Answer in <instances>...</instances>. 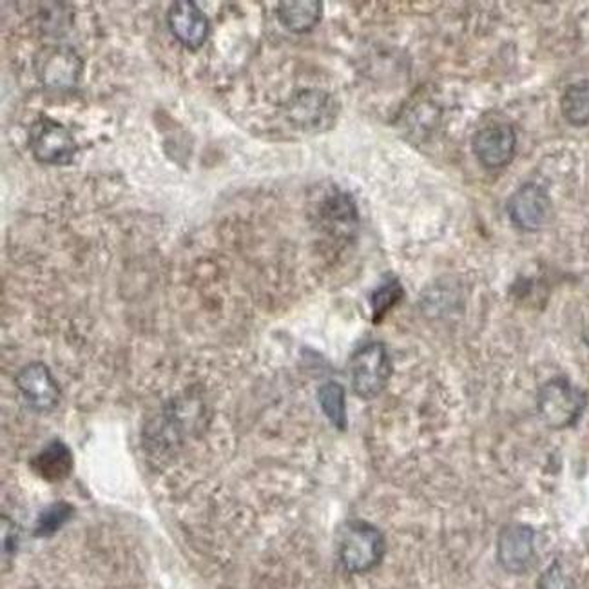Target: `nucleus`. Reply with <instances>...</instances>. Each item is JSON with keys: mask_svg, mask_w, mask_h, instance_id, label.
<instances>
[{"mask_svg": "<svg viewBox=\"0 0 589 589\" xmlns=\"http://www.w3.org/2000/svg\"><path fill=\"white\" fill-rule=\"evenodd\" d=\"M384 552L383 533L370 523L349 521L339 532V560L349 574H369L380 566Z\"/></svg>", "mask_w": 589, "mask_h": 589, "instance_id": "f257e3e1", "label": "nucleus"}, {"mask_svg": "<svg viewBox=\"0 0 589 589\" xmlns=\"http://www.w3.org/2000/svg\"><path fill=\"white\" fill-rule=\"evenodd\" d=\"M588 405L585 390L575 386L566 378H554L541 386L537 394V412L544 425L554 430L574 426Z\"/></svg>", "mask_w": 589, "mask_h": 589, "instance_id": "f03ea898", "label": "nucleus"}, {"mask_svg": "<svg viewBox=\"0 0 589 589\" xmlns=\"http://www.w3.org/2000/svg\"><path fill=\"white\" fill-rule=\"evenodd\" d=\"M353 394L361 400H374L386 389L392 375V359L380 341L359 347L349 364Z\"/></svg>", "mask_w": 589, "mask_h": 589, "instance_id": "7ed1b4c3", "label": "nucleus"}, {"mask_svg": "<svg viewBox=\"0 0 589 589\" xmlns=\"http://www.w3.org/2000/svg\"><path fill=\"white\" fill-rule=\"evenodd\" d=\"M338 102L321 89H303L291 97L283 114L294 129L303 133H324L334 128L338 118Z\"/></svg>", "mask_w": 589, "mask_h": 589, "instance_id": "20e7f679", "label": "nucleus"}, {"mask_svg": "<svg viewBox=\"0 0 589 589\" xmlns=\"http://www.w3.org/2000/svg\"><path fill=\"white\" fill-rule=\"evenodd\" d=\"M30 149L36 162L69 165L78 153L72 131L53 118H41L30 129Z\"/></svg>", "mask_w": 589, "mask_h": 589, "instance_id": "39448f33", "label": "nucleus"}, {"mask_svg": "<svg viewBox=\"0 0 589 589\" xmlns=\"http://www.w3.org/2000/svg\"><path fill=\"white\" fill-rule=\"evenodd\" d=\"M83 73V58L73 47H46L36 57V77L50 91H72Z\"/></svg>", "mask_w": 589, "mask_h": 589, "instance_id": "423d86ee", "label": "nucleus"}, {"mask_svg": "<svg viewBox=\"0 0 589 589\" xmlns=\"http://www.w3.org/2000/svg\"><path fill=\"white\" fill-rule=\"evenodd\" d=\"M506 210L513 226L521 231L535 232L548 226L554 216V204L543 185L528 182L510 196Z\"/></svg>", "mask_w": 589, "mask_h": 589, "instance_id": "0eeeda50", "label": "nucleus"}, {"mask_svg": "<svg viewBox=\"0 0 589 589\" xmlns=\"http://www.w3.org/2000/svg\"><path fill=\"white\" fill-rule=\"evenodd\" d=\"M471 149L484 170H502L515 156L517 134L508 123H492L477 131Z\"/></svg>", "mask_w": 589, "mask_h": 589, "instance_id": "6e6552de", "label": "nucleus"}, {"mask_svg": "<svg viewBox=\"0 0 589 589\" xmlns=\"http://www.w3.org/2000/svg\"><path fill=\"white\" fill-rule=\"evenodd\" d=\"M167 26L176 41L189 52H198L210 35L209 17L193 0H176L170 6Z\"/></svg>", "mask_w": 589, "mask_h": 589, "instance_id": "1a4fd4ad", "label": "nucleus"}, {"mask_svg": "<svg viewBox=\"0 0 589 589\" xmlns=\"http://www.w3.org/2000/svg\"><path fill=\"white\" fill-rule=\"evenodd\" d=\"M17 389L31 411L52 412L61 403V386L46 364L30 363L17 374Z\"/></svg>", "mask_w": 589, "mask_h": 589, "instance_id": "9d476101", "label": "nucleus"}, {"mask_svg": "<svg viewBox=\"0 0 589 589\" xmlns=\"http://www.w3.org/2000/svg\"><path fill=\"white\" fill-rule=\"evenodd\" d=\"M498 559L508 574H526L535 560V532L526 524H508L498 541Z\"/></svg>", "mask_w": 589, "mask_h": 589, "instance_id": "9b49d317", "label": "nucleus"}, {"mask_svg": "<svg viewBox=\"0 0 589 589\" xmlns=\"http://www.w3.org/2000/svg\"><path fill=\"white\" fill-rule=\"evenodd\" d=\"M316 218H318L319 227L328 234L349 238L358 231V207L352 196L343 190L336 189L324 195L316 206Z\"/></svg>", "mask_w": 589, "mask_h": 589, "instance_id": "f8f14e48", "label": "nucleus"}, {"mask_svg": "<svg viewBox=\"0 0 589 589\" xmlns=\"http://www.w3.org/2000/svg\"><path fill=\"white\" fill-rule=\"evenodd\" d=\"M277 21L285 30L296 35L310 33L324 19V2L319 0H291L280 2L276 10Z\"/></svg>", "mask_w": 589, "mask_h": 589, "instance_id": "ddd939ff", "label": "nucleus"}, {"mask_svg": "<svg viewBox=\"0 0 589 589\" xmlns=\"http://www.w3.org/2000/svg\"><path fill=\"white\" fill-rule=\"evenodd\" d=\"M72 454L66 445L52 443L35 457L33 468L46 481H62L72 470Z\"/></svg>", "mask_w": 589, "mask_h": 589, "instance_id": "4468645a", "label": "nucleus"}, {"mask_svg": "<svg viewBox=\"0 0 589 589\" xmlns=\"http://www.w3.org/2000/svg\"><path fill=\"white\" fill-rule=\"evenodd\" d=\"M560 111L566 122L575 128H585L589 123V80L575 83L566 88L560 98Z\"/></svg>", "mask_w": 589, "mask_h": 589, "instance_id": "2eb2a0df", "label": "nucleus"}, {"mask_svg": "<svg viewBox=\"0 0 589 589\" xmlns=\"http://www.w3.org/2000/svg\"><path fill=\"white\" fill-rule=\"evenodd\" d=\"M318 401L328 421L338 430H345L347 428V405H345L343 386L336 381L321 384L318 390Z\"/></svg>", "mask_w": 589, "mask_h": 589, "instance_id": "dca6fc26", "label": "nucleus"}, {"mask_svg": "<svg viewBox=\"0 0 589 589\" xmlns=\"http://www.w3.org/2000/svg\"><path fill=\"white\" fill-rule=\"evenodd\" d=\"M403 287H401L400 280H389L384 282L374 294H372V314H374V321H381L392 308L401 302L403 297Z\"/></svg>", "mask_w": 589, "mask_h": 589, "instance_id": "f3484780", "label": "nucleus"}, {"mask_svg": "<svg viewBox=\"0 0 589 589\" xmlns=\"http://www.w3.org/2000/svg\"><path fill=\"white\" fill-rule=\"evenodd\" d=\"M73 515L72 504H66V502H57V504H52V506L46 508L42 512L41 517L36 521V535L41 537H47L52 533L61 530L64 524L69 521V517Z\"/></svg>", "mask_w": 589, "mask_h": 589, "instance_id": "a211bd4d", "label": "nucleus"}, {"mask_svg": "<svg viewBox=\"0 0 589 589\" xmlns=\"http://www.w3.org/2000/svg\"><path fill=\"white\" fill-rule=\"evenodd\" d=\"M538 589H575V586L574 580L569 579L563 566L559 563H554L541 575Z\"/></svg>", "mask_w": 589, "mask_h": 589, "instance_id": "6ab92c4d", "label": "nucleus"}, {"mask_svg": "<svg viewBox=\"0 0 589 589\" xmlns=\"http://www.w3.org/2000/svg\"><path fill=\"white\" fill-rule=\"evenodd\" d=\"M585 339H586V343H588V347H589V327L586 328Z\"/></svg>", "mask_w": 589, "mask_h": 589, "instance_id": "aec40b11", "label": "nucleus"}]
</instances>
